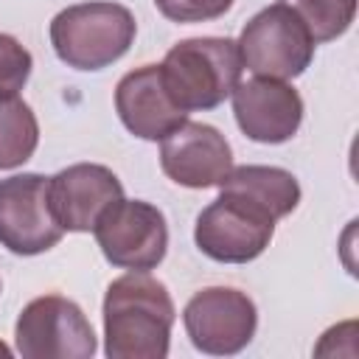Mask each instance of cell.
Wrapping results in <instances>:
<instances>
[{"label":"cell","mask_w":359,"mask_h":359,"mask_svg":"<svg viewBox=\"0 0 359 359\" xmlns=\"http://www.w3.org/2000/svg\"><path fill=\"white\" fill-rule=\"evenodd\" d=\"M135 34V14L121 3H76L50 20V45L73 70L109 67L132 48Z\"/></svg>","instance_id":"3957f363"},{"label":"cell","mask_w":359,"mask_h":359,"mask_svg":"<svg viewBox=\"0 0 359 359\" xmlns=\"http://www.w3.org/2000/svg\"><path fill=\"white\" fill-rule=\"evenodd\" d=\"M230 98L238 129L255 143H286L303 123V98L289 81L255 76L250 81H238Z\"/></svg>","instance_id":"8fae6325"},{"label":"cell","mask_w":359,"mask_h":359,"mask_svg":"<svg viewBox=\"0 0 359 359\" xmlns=\"http://www.w3.org/2000/svg\"><path fill=\"white\" fill-rule=\"evenodd\" d=\"M14 348L22 359H90L98 342L79 303L62 294H42L20 311Z\"/></svg>","instance_id":"5b68a950"},{"label":"cell","mask_w":359,"mask_h":359,"mask_svg":"<svg viewBox=\"0 0 359 359\" xmlns=\"http://www.w3.org/2000/svg\"><path fill=\"white\" fill-rule=\"evenodd\" d=\"M236 0H154L157 11L171 22H208L233 8Z\"/></svg>","instance_id":"ac0fdd59"},{"label":"cell","mask_w":359,"mask_h":359,"mask_svg":"<svg viewBox=\"0 0 359 359\" xmlns=\"http://www.w3.org/2000/svg\"><path fill=\"white\" fill-rule=\"evenodd\" d=\"M280 3H286L303 20V25L309 28L317 45L342 36L356 17V0H280Z\"/></svg>","instance_id":"2e32d148"},{"label":"cell","mask_w":359,"mask_h":359,"mask_svg":"<svg viewBox=\"0 0 359 359\" xmlns=\"http://www.w3.org/2000/svg\"><path fill=\"white\" fill-rule=\"evenodd\" d=\"M34 59L20 39L11 34H0V95H17L28 76H31Z\"/></svg>","instance_id":"e0dca14e"},{"label":"cell","mask_w":359,"mask_h":359,"mask_svg":"<svg viewBox=\"0 0 359 359\" xmlns=\"http://www.w3.org/2000/svg\"><path fill=\"white\" fill-rule=\"evenodd\" d=\"M238 53L241 65L252 76L289 81L306 73V67L314 59V39L303 20L286 6L272 3L261 8L238 36Z\"/></svg>","instance_id":"277c9868"},{"label":"cell","mask_w":359,"mask_h":359,"mask_svg":"<svg viewBox=\"0 0 359 359\" xmlns=\"http://www.w3.org/2000/svg\"><path fill=\"white\" fill-rule=\"evenodd\" d=\"M115 112L121 123L140 140H163L188 121V112L171 101L160 76V65L135 67L118 81Z\"/></svg>","instance_id":"4fadbf2b"},{"label":"cell","mask_w":359,"mask_h":359,"mask_svg":"<svg viewBox=\"0 0 359 359\" xmlns=\"http://www.w3.org/2000/svg\"><path fill=\"white\" fill-rule=\"evenodd\" d=\"M219 191L236 194L258 205L275 222L289 216L300 202V185L294 174L278 165H236L219 182Z\"/></svg>","instance_id":"5bb4252c"},{"label":"cell","mask_w":359,"mask_h":359,"mask_svg":"<svg viewBox=\"0 0 359 359\" xmlns=\"http://www.w3.org/2000/svg\"><path fill=\"white\" fill-rule=\"evenodd\" d=\"M241 53L230 36L182 39L160 62L165 90L185 112H205L230 98L233 87L241 81Z\"/></svg>","instance_id":"7a4b0ae2"},{"label":"cell","mask_w":359,"mask_h":359,"mask_svg":"<svg viewBox=\"0 0 359 359\" xmlns=\"http://www.w3.org/2000/svg\"><path fill=\"white\" fill-rule=\"evenodd\" d=\"M174 300L163 280L132 269L115 278L104 294V353L109 359H165Z\"/></svg>","instance_id":"6da1fadb"},{"label":"cell","mask_w":359,"mask_h":359,"mask_svg":"<svg viewBox=\"0 0 359 359\" xmlns=\"http://www.w3.org/2000/svg\"><path fill=\"white\" fill-rule=\"evenodd\" d=\"M275 236V219L258 205L222 191L199 216L194 227L196 247L219 264L255 261Z\"/></svg>","instance_id":"52a82bcc"},{"label":"cell","mask_w":359,"mask_h":359,"mask_svg":"<svg viewBox=\"0 0 359 359\" xmlns=\"http://www.w3.org/2000/svg\"><path fill=\"white\" fill-rule=\"evenodd\" d=\"M160 143V168L182 188H219L233 168L230 143L210 123L185 121Z\"/></svg>","instance_id":"30bf717a"},{"label":"cell","mask_w":359,"mask_h":359,"mask_svg":"<svg viewBox=\"0 0 359 359\" xmlns=\"http://www.w3.org/2000/svg\"><path fill=\"white\" fill-rule=\"evenodd\" d=\"M39 123L20 95H0V171L17 168L34 157Z\"/></svg>","instance_id":"9a60e30c"},{"label":"cell","mask_w":359,"mask_h":359,"mask_svg":"<svg viewBox=\"0 0 359 359\" xmlns=\"http://www.w3.org/2000/svg\"><path fill=\"white\" fill-rule=\"evenodd\" d=\"M182 325L196 351L233 356L252 342L258 311L247 292L233 286H208L185 303Z\"/></svg>","instance_id":"ba28073f"},{"label":"cell","mask_w":359,"mask_h":359,"mask_svg":"<svg viewBox=\"0 0 359 359\" xmlns=\"http://www.w3.org/2000/svg\"><path fill=\"white\" fill-rule=\"evenodd\" d=\"M121 196V180L101 163H76L50 177V210L65 233H90Z\"/></svg>","instance_id":"7c38bea8"},{"label":"cell","mask_w":359,"mask_h":359,"mask_svg":"<svg viewBox=\"0 0 359 359\" xmlns=\"http://www.w3.org/2000/svg\"><path fill=\"white\" fill-rule=\"evenodd\" d=\"M93 236L112 266L154 269L168 250V224L157 205L143 199H118L95 222Z\"/></svg>","instance_id":"8992f818"},{"label":"cell","mask_w":359,"mask_h":359,"mask_svg":"<svg viewBox=\"0 0 359 359\" xmlns=\"http://www.w3.org/2000/svg\"><path fill=\"white\" fill-rule=\"evenodd\" d=\"M50 210V177L14 174L0 180V244L14 255H39L62 241Z\"/></svg>","instance_id":"9c48e42d"}]
</instances>
